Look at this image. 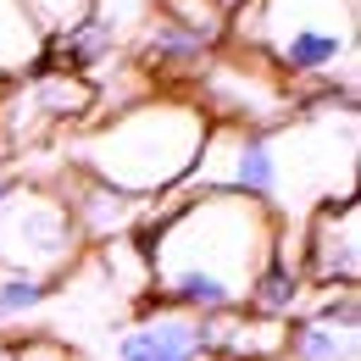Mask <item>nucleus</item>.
<instances>
[{
  "label": "nucleus",
  "mask_w": 361,
  "mask_h": 361,
  "mask_svg": "<svg viewBox=\"0 0 361 361\" xmlns=\"http://www.w3.org/2000/svg\"><path fill=\"white\" fill-rule=\"evenodd\" d=\"M150 295L195 317L245 312L278 256V217L245 195H161L139 228Z\"/></svg>",
  "instance_id": "2"
},
{
  "label": "nucleus",
  "mask_w": 361,
  "mask_h": 361,
  "mask_svg": "<svg viewBox=\"0 0 361 361\" xmlns=\"http://www.w3.org/2000/svg\"><path fill=\"white\" fill-rule=\"evenodd\" d=\"M0 161H6V150H0Z\"/></svg>",
  "instance_id": "19"
},
{
  "label": "nucleus",
  "mask_w": 361,
  "mask_h": 361,
  "mask_svg": "<svg viewBox=\"0 0 361 361\" xmlns=\"http://www.w3.org/2000/svg\"><path fill=\"white\" fill-rule=\"evenodd\" d=\"M267 361H289V356H267Z\"/></svg>",
  "instance_id": "18"
},
{
  "label": "nucleus",
  "mask_w": 361,
  "mask_h": 361,
  "mask_svg": "<svg viewBox=\"0 0 361 361\" xmlns=\"http://www.w3.org/2000/svg\"><path fill=\"white\" fill-rule=\"evenodd\" d=\"M189 94H195V106L212 123H233V128H272V123H283L306 100L295 84H283L262 56L233 50V45L206 56V67L195 73Z\"/></svg>",
  "instance_id": "6"
},
{
  "label": "nucleus",
  "mask_w": 361,
  "mask_h": 361,
  "mask_svg": "<svg viewBox=\"0 0 361 361\" xmlns=\"http://www.w3.org/2000/svg\"><path fill=\"white\" fill-rule=\"evenodd\" d=\"M50 295H56V283H50V278H34V272L0 267V328H6V322L34 317V312L50 300Z\"/></svg>",
  "instance_id": "13"
},
{
  "label": "nucleus",
  "mask_w": 361,
  "mask_h": 361,
  "mask_svg": "<svg viewBox=\"0 0 361 361\" xmlns=\"http://www.w3.org/2000/svg\"><path fill=\"white\" fill-rule=\"evenodd\" d=\"M90 111H94V84L78 73L34 67V73L0 84V150H6V161L67 134V128H84Z\"/></svg>",
  "instance_id": "7"
},
{
  "label": "nucleus",
  "mask_w": 361,
  "mask_h": 361,
  "mask_svg": "<svg viewBox=\"0 0 361 361\" xmlns=\"http://www.w3.org/2000/svg\"><path fill=\"white\" fill-rule=\"evenodd\" d=\"M84 250L67 200L34 178H6L0 189V267L11 272H34V278H61L73 272Z\"/></svg>",
  "instance_id": "5"
},
{
  "label": "nucleus",
  "mask_w": 361,
  "mask_h": 361,
  "mask_svg": "<svg viewBox=\"0 0 361 361\" xmlns=\"http://www.w3.org/2000/svg\"><path fill=\"white\" fill-rule=\"evenodd\" d=\"M17 361H84V356L50 334H28V339H17Z\"/></svg>",
  "instance_id": "15"
},
{
  "label": "nucleus",
  "mask_w": 361,
  "mask_h": 361,
  "mask_svg": "<svg viewBox=\"0 0 361 361\" xmlns=\"http://www.w3.org/2000/svg\"><path fill=\"white\" fill-rule=\"evenodd\" d=\"M117 361H212L206 317L150 300V306L117 334Z\"/></svg>",
  "instance_id": "9"
},
{
  "label": "nucleus",
  "mask_w": 361,
  "mask_h": 361,
  "mask_svg": "<svg viewBox=\"0 0 361 361\" xmlns=\"http://www.w3.org/2000/svg\"><path fill=\"white\" fill-rule=\"evenodd\" d=\"M206 128H212V117L195 106L189 90H150L145 100L111 117L73 128L61 150H67L73 173L106 183L117 195H134V200H161L189 178V167L206 145Z\"/></svg>",
  "instance_id": "3"
},
{
  "label": "nucleus",
  "mask_w": 361,
  "mask_h": 361,
  "mask_svg": "<svg viewBox=\"0 0 361 361\" xmlns=\"http://www.w3.org/2000/svg\"><path fill=\"white\" fill-rule=\"evenodd\" d=\"M156 17H167L173 28H183L206 50H223V39H228V11L217 0H156Z\"/></svg>",
  "instance_id": "12"
},
{
  "label": "nucleus",
  "mask_w": 361,
  "mask_h": 361,
  "mask_svg": "<svg viewBox=\"0 0 361 361\" xmlns=\"http://www.w3.org/2000/svg\"><path fill=\"white\" fill-rule=\"evenodd\" d=\"M300 278L312 289H361V200H339L306 217Z\"/></svg>",
  "instance_id": "8"
},
{
  "label": "nucleus",
  "mask_w": 361,
  "mask_h": 361,
  "mask_svg": "<svg viewBox=\"0 0 361 361\" xmlns=\"http://www.w3.org/2000/svg\"><path fill=\"white\" fill-rule=\"evenodd\" d=\"M23 6H28V17H34V28H39V34L50 39V34H67L73 23H84L94 0H23Z\"/></svg>",
  "instance_id": "14"
},
{
  "label": "nucleus",
  "mask_w": 361,
  "mask_h": 361,
  "mask_svg": "<svg viewBox=\"0 0 361 361\" xmlns=\"http://www.w3.org/2000/svg\"><path fill=\"white\" fill-rule=\"evenodd\" d=\"M0 361H17V339L11 334H0Z\"/></svg>",
  "instance_id": "16"
},
{
  "label": "nucleus",
  "mask_w": 361,
  "mask_h": 361,
  "mask_svg": "<svg viewBox=\"0 0 361 361\" xmlns=\"http://www.w3.org/2000/svg\"><path fill=\"white\" fill-rule=\"evenodd\" d=\"M223 45L262 56L306 94H350L361 61V0H250L228 17Z\"/></svg>",
  "instance_id": "4"
},
{
  "label": "nucleus",
  "mask_w": 361,
  "mask_h": 361,
  "mask_svg": "<svg viewBox=\"0 0 361 361\" xmlns=\"http://www.w3.org/2000/svg\"><path fill=\"white\" fill-rule=\"evenodd\" d=\"M361 111L350 94H312L272 128L212 123L206 145L173 195H245L278 228H306L312 212L356 200Z\"/></svg>",
  "instance_id": "1"
},
{
  "label": "nucleus",
  "mask_w": 361,
  "mask_h": 361,
  "mask_svg": "<svg viewBox=\"0 0 361 361\" xmlns=\"http://www.w3.org/2000/svg\"><path fill=\"white\" fill-rule=\"evenodd\" d=\"M56 195L67 200V212H73V228H78V239H84V245L134 239L139 228L150 223V206H156V200L117 195V189H106V183H94V178H84V173H73V167H67V183H61Z\"/></svg>",
  "instance_id": "10"
},
{
  "label": "nucleus",
  "mask_w": 361,
  "mask_h": 361,
  "mask_svg": "<svg viewBox=\"0 0 361 361\" xmlns=\"http://www.w3.org/2000/svg\"><path fill=\"white\" fill-rule=\"evenodd\" d=\"M45 61V34L34 28L23 0H0V84L34 73Z\"/></svg>",
  "instance_id": "11"
},
{
  "label": "nucleus",
  "mask_w": 361,
  "mask_h": 361,
  "mask_svg": "<svg viewBox=\"0 0 361 361\" xmlns=\"http://www.w3.org/2000/svg\"><path fill=\"white\" fill-rule=\"evenodd\" d=\"M217 6H223L228 17H233V11H239V6H250V0H217Z\"/></svg>",
  "instance_id": "17"
}]
</instances>
